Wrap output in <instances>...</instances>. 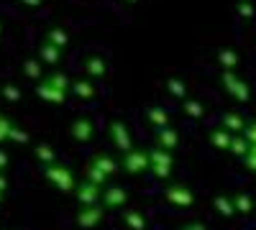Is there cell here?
Instances as JSON below:
<instances>
[{"mask_svg":"<svg viewBox=\"0 0 256 230\" xmlns=\"http://www.w3.org/2000/svg\"><path fill=\"white\" fill-rule=\"evenodd\" d=\"M128 3H136V0H128Z\"/></svg>","mask_w":256,"mask_h":230,"instance_id":"42","label":"cell"},{"mask_svg":"<svg viewBox=\"0 0 256 230\" xmlns=\"http://www.w3.org/2000/svg\"><path fill=\"white\" fill-rule=\"evenodd\" d=\"M146 120L154 125V128H166L169 125V113L164 108H148L146 110Z\"/></svg>","mask_w":256,"mask_h":230,"instance_id":"18","label":"cell"},{"mask_svg":"<svg viewBox=\"0 0 256 230\" xmlns=\"http://www.w3.org/2000/svg\"><path fill=\"white\" fill-rule=\"evenodd\" d=\"M0 95H3V100H8V102H18V100H20V90H18L16 85L0 87Z\"/></svg>","mask_w":256,"mask_h":230,"instance_id":"30","label":"cell"},{"mask_svg":"<svg viewBox=\"0 0 256 230\" xmlns=\"http://www.w3.org/2000/svg\"><path fill=\"white\" fill-rule=\"evenodd\" d=\"M180 230H205V225H200V223H192V225H184V228H180Z\"/></svg>","mask_w":256,"mask_h":230,"instance_id":"37","label":"cell"},{"mask_svg":"<svg viewBox=\"0 0 256 230\" xmlns=\"http://www.w3.org/2000/svg\"><path fill=\"white\" fill-rule=\"evenodd\" d=\"M41 64H44V61L41 59H26V64H24V74L28 77V79H44L41 77Z\"/></svg>","mask_w":256,"mask_h":230,"instance_id":"26","label":"cell"},{"mask_svg":"<svg viewBox=\"0 0 256 230\" xmlns=\"http://www.w3.org/2000/svg\"><path fill=\"white\" fill-rule=\"evenodd\" d=\"M244 136L248 138V143H256V123L246 125V131H244Z\"/></svg>","mask_w":256,"mask_h":230,"instance_id":"35","label":"cell"},{"mask_svg":"<svg viewBox=\"0 0 256 230\" xmlns=\"http://www.w3.org/2000/svg\"><path fill=\"white\" fill-rule=\"evenodd\" d=\"M62 54H64V49L49 44V41H44V44L38 46V59L44 61V64H49V67H56V64H59V61H62Z\"/></svg>","mask_w":256,"mask_h":230,"instance_id":"14","label":"cell"},{"mask_svg":"<svg viewBox=\"0 0 256 230\" xmlns=\"http://www.w3.org/2000/svg\"><path fill=\"white\" fill-rule=\"evenodd\" d=\"M223 128L226 131H233V133H244L246 131V123H244V118L238 115V113H226L223 115Z\"/></svg>","mask_w":256,"mask_h":230,"instance_id":"20","label":"cell"},{"mask_svg":"<svg viewBox=\"0 0 256 230\" xmlns=\"http://www.w3.org/2000/svg\"><path fill=\"white\" fill-rule=\"evenodd\" d=\"M36 97H41L44 102H52V105H62V102L67 100V92L59 90L49 77H44V79L36 85Z\"/></svg>","mask_w":256,"mask_h":230,"instance_id":"6","label":"cell"},{"mask_svg":"<svg viewBox=\"0 0 256 230\" xmlns=\"http://www.w3.org/2000/svg\"><path fill=\"white\" fill-rule=\"evenodd\" d=\"M0 174H3V169H0Z\"/></svg>","mask_w":256,"mask_h":230,"instance_id":"43","label":"cell"},{"mask_svg":"<svg viewBox=\"0 0 256 230\" xmlns=\"http://www.w3.org/2000/svg\"><path fill=\"white\" fill-rule=\"evenodd\" d=\"M238 10H241L244 15H251V5H248V3H241V5H238Z\"/></svg>","mask_w":256,"mask_h":230,"instance_id":"38","label":"cell"},{"mask_svg":"<svg viewBox=\"0 0 256 230\" xmlns=\"http://www.w3.org/2000/svg\"><path fill=\"white\" fill-rule=\"evenodd\" d=\"M108 136H110V141H113V146L118 151H131L134 149V138H131V131H128V125L123 123V120H113L110 125H108Z\"/></svg>","mask_w":256,"mask_h":230,"instance_id":"5","label":"cell"},{"mask_svg":"<svg viewBox=\"0 0 256 230\" xmlns=\"http://www.w3.org/2000/svg\"><path fill=\"white\" fill-rule=\"evenodd\" d=\"M123 223L131 228V230H146V218H144L138 210H128V213H123Z\"/></svg>","mask_w":256,"mask_h":230,"instance_id":"22","label":"cell"},{"mask_svg":"<svg viewBox=\"0 0 256 230\" xmlns=\"http://www.w3.org/2000/svg\"><path fill=\"white\" fill-rule=\"evenodd\" d=\"M92 136H95V125H92L88 118H80V120L72 123V138H74V141L88 143V141H92Z\"/></svg>","mask_w":256,"mask_h":230,"instance_id":"13","label":"cell"},{"mask_svg":"<svg viewBox=\"0 0 256 230\" xmlns=\"http://www.w3.org/2000/svg\"><path fill=\"white\" fill-rule=\"evenodd\" d=\"M218 59H220V64H223L226 69H230L233 64H236V54H233V51H220Z\"/></svg>","mask_w":256,"mask_h":230,"instance_id":"33","label":"cell"},{"mask_svg":"<svg viewBox=\"0 0 256 230\" xmlns=\"http://www.w3.org/2000/svg\"><path fill=\"white\" fill-rule=\"evenodd\" d=\"M230 141H233V136L226 128H216V131L210 133V143L216 146V149H220V151H228L230 149Z\"/></svg>","mask_w":256,"mask_h":230,"instance_id":"17","label":"cell"},{"mask_svg":"<svg viewBox=\"0 0 256 230\" xmlns=\"http://www.w3.org/2000/svg\"><path fill=\"white\" fill-rule=\"evenodd\" d=\"M148 159H152V172L156 179H169L172 177V169H174V156L172 151H164L159 149V146H154V149H148Z\"/></svg>","mask_w":256,"mask_h":230,"instance_id":"3","label":"cell"},{"mask_svg":"<svg viewBox=\"0 0 256 230\" xmlns=\"http://www.w3.org/2000/svg\"><path fill=\"white\" fill-rule=\"evenodd\" d=\"M72 95L80 97V100H92L98 95V90H95V85L90 79H74L72 82Z\"/></svg>","mask_w":256,"mask_h":230,"instance_id":"15","label":"cell"},{"mask_svg":"<svg viewBox=\"0 0 256 230\" xmlns=\"http://www.w3.org/2000/svg\"><path fill=\"white\" fill-rule=\"evenodd\" d=\"M44 177H46L49 184L56 187L62 195H74V190H77V177H74V172L70 169L67 164H59V161L49 164L44 169Z\"/></svg>","mask_w":256,"mask_h":230,"instance_id":"1","label":"cell"},{"mask_svg":"<svg viewBox=\"0 0 256 230\" xmlns=\"http://www.w3.org/2000/svg\"><path fill=\"white\" fill-rule=\"evenodd\" d=\"M248 149H251V146H248V138L244 136V133H238V136H233V141H230V154L233 156H246L248 154Z\"/></svg>","mask_w":256,"mask_h":230,"instance_id":"23","label":"cell"},{"mask_svg":"<svg viewBox=\"0 0 256 230\" xmlns=\"http://www.w3.org/2000/svg\"><path fill=\"white\" fill-rule=\"evenodd\" d=\"M126 202H128V192L123 190V187H105L102 190L105 210H118V207H123Z\"/></svg>","mask_w":256,"mask_h":230,"instance_id":"10","label":"cell"},{"mask_svg":"<svg viewBox=\"0 0 256 230\" xmlns=\"http://www.w3.org/2000/svg\"><path fill=\"white\" fill-rule=\"evenodd\" d=\"M180 143V133L172 128V125H166V128H156V146L164 151H174Z\"/></svg>","mask_w":256,"mask_h":230,"instance_id":"12","label":"cell"},{"mask_svg":"<svg viewBox=\"0 0 256 230\" xmlns=\"http://www.w3.org/2000/svg\"><path fill=\"white\" fill-rule=\"evenodd\" d=\"M0 33H3V23H0Z\"/></svg>","mask_w":256,"mask_h":230,"instance_id":"41","label":"cell"},{"mask_svg":"<svg viewBox=\"0 0 256 230\" xmlns=\"http://www.w3.org/2000/svg\"><path fill=\"white\" fill-rule=\"evenodd\" d=\"M166 87H169V92H172L174 97L187 100V85H184V79H180V77H169V79H166Z\"/></svg>","mask_w":256,"mask_h":230,"instance_id":"25","label":"cell"},{"mask_svg":"<svg viewBox=\"0 0 256 230\" xmlns=\"http://www.w3.org/2000/svg\"><path fill=\"white\" fill-rule=\"evenodd\" d=\"M233 205H236V213H248V210H251V202H248L244 195L233 197Z\"/></svg>","mask_w":256,"mask_h":230,"instance_id":"32","label":"cell"},{"mask_svg":"<svg viewBox=\"0 0 256 230\" xmlns=\"http://www.w3.org/2000/svg\"><path fill=\"white\" fill-rule=\"evenodd\" d=\"M20 3H26L28 8H38V5H41V0H20Z\"/></svg>","mask_w":256,"mask_h":230,"instance_id":"39","label":"cell"},{"mask_svg":"<svg viewBox=\"0 0 256 230\" xmlns=\"http://www.w3.org/2000/svg\"><path fill=\"white\" fill-rule=\"evenodd\" d=\"M6 166H8V154H6L3 149H0V169L6 172Z\"/></svg>","mask_w":256,"mask_h":230,"instance_id":"36","label":"cell"},{"mask_svg":"<svg viewBox=\"0 0 256 230\" xmlns=\"http://www.w3.org/2000/svg\"><path fill=\"white\" fill-rule=\"evenodd\" d=\"M164 200L169 205H174V207H190L192 202H195V195H192L190 187L174 184V187H169V190H164Z\"/></svg>","mask_w":256,"mask_h":230,"instance_id":"8","label":"cell"},{"mask_svg":"<svg viewBox=\"0 0 256 230\" xmlns=\"http://www.w3.org/2000/svg\"><path fill=\"white\" fill-rule=\"evenodd\" d=\"M220 82H223L226 90L236 97V100H248V85H244V82L233 74L230 69H226V72L220 74Z\"/></svg>","mask_w":256,"mask_h":230,"instance_id":"9","label":"cell"},{"mask_svg":"<svg viewBox=\"0 0 256 230\" xmlns=\"http://www.w3.org/2000/svg\"><path fill=\"white\" fill-rule=\"evenodd\" d=\"M34 156H36V161H41L44 166H49V164H54V161H56L54 149H52V146H46V143H38L36 149H34Z\"/></svg>","mask_w":256,"mask_h":230,"instance_id":"21","label":"cell"},{"mask_svg":"<svg viewBox=\"0 0 256 230\" xmlns=\"http://www.w3.org/2000/svg\"><path fill=\"white\" fill-rule=\"evenodd\" d=\"M84 179H90V182H95V184H100V187H105V182H108V177L100 174L92 164H88V169H84Z\"/></svg>","mask_w":256,"mask_h":230,"instance_id":"28","label":"cell"},{"mask_svg":"<svg viewBox=\"0 0 256 230\" xmlns=\"http://www.w3.org/2000/svg\"><path fill=\"white\" fill-rule=\"evenodd\" d=\"M84 72H88L90 77H105L108 74V61H105L102 56H88L84 59Z\"/></svg>","mask_w":256,"mask_h":230,"instance_id":"16","label":"cell"},{"mask_svg":"<svg viewBox=\"0 0 256 230\" xmlns=\"http://www.w3.org/2000/svg\"><path fill=\"white\" fill-rule=\"evenodd\" d=\"M8 141H13V143H28V133H26L24 128H18V125H13Z\"/></svg>","mask_w":256,"mask_h":230,"instance_id":"31","label":"cell"},{"mask_svg":"<svg viewBox=\"0 0 256 230\" xmlns=\"http://www.w3.org/2000/svg\"><path fill=\"white\" fill-rule=\"evenodd\" d=\"M44 41H49V44H54V46H59V49H67V44H70V36H67V31H62L59 26H52V28L46 31Z\"/></svg>","mask_w":256,"mask_h":230,"instance_id":"19","label":"cell"},{"mask_svg":"<svg viewBox=\"0 0 256 230\" xmlns=\"http://www.w3.org/2000/svg\"><path fill=\"white\" fill-rule=\"evenodd\" d=\"M102 190L105 187L90 182V179H84L77 184V190H74V197L80 202V207H88V205H100L102 202Z\"/></svg>","mask_w":256,"mask_h":230,"instance_id":"4","label":"cell"},{"mask_svg":"<svg viewBox=\"0 0 256 230\" xmlns=\"http://www.w3.org/2000/svg\"><path fill=\"white\" fill-rule=\"evenodd\" d=\"M216 210L220 215L230 218V215H236V205H233V200H228V197H216Z\"/></svg>","mask_w":256,"mask_h":230,"instance_id":"27","label":"cell"},{"mask_svg":"<svg viewBox=\"0 0 256 230\" xmlns=\"http://www.w3.org/2000/svg\"><path fill=\"white\" fill-rule=\"evenodd\" d=\"M182 110H184V115H190V118H202L205 115V108H202V102L200 100H182Z\"/></svg>","mask_w":256,"mask_h":230,"instance_id":"24","label":"cell"},{"mask_svg":"<svg viewBox=\"0 0 256 230\" xmlns=\"http://www.w3.org/2000/svg\"><path fill=\"white\" fill-rule=\"evenodd\" d=\"M3 197H6V190H0V202H3Z\"/></svg>","mask_w":256,"mask_h":230,"instance_id":"40","label":"cell"},{"mask_svg":"<svg viewBox=\"0 0 256 230\" xmlns=\"http://www.w3.org/2000/svg\"><path fill=\"white\" fill-rule=\"evenodd\" d=\"M90 164L95 166V169H98L100 174L108 177V179H110V177H116V174H118V169H120V164H118V161H116L110 154H98V156H95Z\"/></svg>","mask_w":256,"mask_h":230,"instance_id":"11","label":"cell"},{"mask_svg":"<svg viewBox=\"0 0 256 230\" xmlns=\"http://www.w3.org/2000/svg\"><path fill=\"white\" fill-rule=\"evenodd\" d=\"M105 218V205H88V207H80V213H77V225L80 228H98L100 220Z\"/></svg>","mask_w":256,"mask_h":230,"instance_id":"7","label":"cell"},{"mask_svg":"<svg viewBox=\"0 0 256 230\" xmlns=\"http://www.w3.org/2000/svg\"><path fill=\"white\" fill-rule=\"evenodd\" d=\"M120 166H123V172L126 174H131V177H138L144 172L152 169V159H148V149H134L131 151H126L123 159H120Z\"/></svg>","mask_w":256,"mask_h":230,"instance_id":"2","label":"cell"},{"mask_svg":"<svg viewBox=\"0 0 256 230\" xmlns=\"http://www.w3.org/2000/svg\"><path fill=\"white\" fill-rule=\"evenodd\" d=\"M13 120L8 118V115H0V143L3 141H8V136H10V131H13Z\"/></svg>","mask_w":256,"mask_h":230,"instance_id":"29","label":"cell"},{"mask_svg":"<svg viewBox=\"0 0 256 230\" xmlns=\"http://www.w3.org/2000/svg\"><path fill=\"white\" fill-rule=\"evenodd\" d=\"M244 161H246L248 169H256V143H251V149H248V154L244 156Z\"/></svg>","mask_w":256,"mask_h":230,"instance_id":"34","label":"cell"}]
</instances>
